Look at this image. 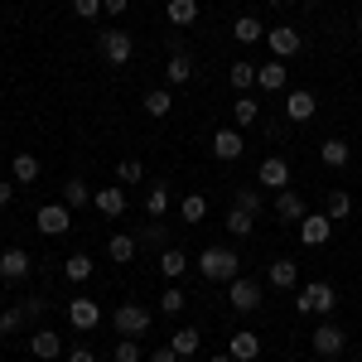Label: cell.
Wrapping results in <instances>:
<instances>
[{"mask_svg":"<svg viewBox=\"0 0 362 362\" xmlns=\"http://www.w3.org/2000/svg\"><path fill=\"white\" fill-rule=\"evenodd\" d=\"M198 276L232 285V280L242 276V256H237L232 247H203V251H198Z\"/></svg>","mask_w":362,"mask_h":362,"instance_id":"6da1fadb","label":"cell"},{"mask_svg":"<svg viewBox=\"0 0 362 362\" xmlns=\"http://www.w3.org/2000/svg\"><path fill=\"white\" fill-rule=\"evenodd\" d=\"M334 305H338V290L329 285V280H309V285L295 290V309H300V314H319V319H329Z\"/></svg>","mask_w":362,"mask_h":362,"instance_id":"7a4b0ae2","label":"cell"},{"mask_svg":"<svg viewBox=\"0 0 362 362\" xmlns=\"http://www.w3.org/2000/svg\"><path fill=\"white\" fill-rule=\"evenodd\" d=\"M97 49H102V58L112 68H126L136 58V39H131V29H102L97 34Z\"/></svg>","mask_w":362,"mask_h":362,"instance_id":"3957f363","label":"cell"},{"mask_svg":"<svg viewBox=\"0 0 362 362\" xmlns=\"http://www.w3.org/2000/svg\"><path fill=\"white\" fill-rule=\"evenodd\" d=\"M34 227L44 232V237H68L73 232V208L58 198V203H44L39 213H34Z\"/></svg>","mask_w":362,"mask_h":362,"instance_id":"277c9868","label":"cell"},{"mask_svg":"<svg viewBox=\"0 0 362 362\" xmlns=\"http://www.w3.org/2000/svg\"><path fill=\"white\" fill-rule=\"evenodd\" d=\"M150 309L145 305H136V300H126V305H116V314H112V324H116V334L121 338H140L145 329H150Z\"/></svg>","mask_w":362,"mask_h":362,"instance_id":"5b68a950","label":"cell"},{"mask_svg":"<svg viewBox=\"0 0 362 362\" xmlns=\"http://www.w3.org/2000/svg\"><path fill=\"white\" fill-rule=\"evenodd\" d=\"M266 49H271L280 63H290V58L305 49V34H300V29H290V25H271V29H266Z\"/></svg>","mask_w":362,"mask_h":362,"instance_id":"8992f818","label":"cell"},{"mask_svg":"<svg viewBox=\"0 0 362 362\" xmlns=\"http://www.w3.org/2000/svg\"><path fill=\"white\" fill-rule=\"evenodd\" d=\"M227 305L237 309V314H256V309H261V280L237 276L232 285H227Z\"/></svg>","mask_w":362,"mask_h":362,"instance_id":"52a82bcc","label":"cell"},{"mask_svg":"<svg viewBox=\"0 0 362 362\" xmlns=\"http://www.w3.org/2000/svg\"><path fill=\"white\" fill-rule=\"evenodd\" d=\"M343 343H348V334H343L338 324H329V319H319V329L309 334V348L319 353V362H324V358H338V353H343Z\"/></svg>","mask_w":362,"mask_h":362,"instance_id":"ba28073f","label":"cell"},{"mask_svg":"<svg viewBox=\"0 0 362 362\" xmlns=\"http://www.w3.org/2000/svg\"><path fill=\"white\" fill-rule=\"evenodd\" d=\"M208 145H213V155H218L223 165H232V160H242V155H247V136H242L237 126H223V131H213V140H208Z\"/></svg>","mask_w":362,"mask_h":362,"instance_id":"9c48e42d","label":"cell"},{"mask_svg":"<svg viewBox=\"0 0 362 362\" xmlns=\"http://www.w3.org/2000/svg\"><path fill=\"white\" fill-rule=\"evenodd\" d=\"M256 184H261V189H290V160H285V155H266V160H261V169H256Z\"/></svg>","mask_w":362,"mask_h":362,"instance_id":"30bf717a","label":"cell"},{"mask_svg":"<svg viewBox=\"0 0 362 362\" xmlns=\"http://www.w3.org/2000/svg\"><path fill=\"white\" fill-rule=\"evenodd\" d=\"M68 324H73L78 334H92V329L102 324V309H97V300H87V295H73V300H68Z\"/></svg>","mask_w":362,"mask_h":362,"instance_id":"8fae6325","label":"cell"},{"mask_svg":"<svg viewBox=\"0 0 362 362\" xmlns=\"http://www.w3.org/2000/svg\"><path fill=\"white\" fill-rule=\"evenodd\" d=\"M329 237H334V218L329 213H305L300 218V242L305 247H324Z\"/></svg>","mask_w":362,"mask_h":362,"instance_id":"7c38bea8","label":"cell"},{"mask_svg":"<svg viewBox=\"0 0 362 362\" xmlns=\"http://www.w3.org/2000/svg\"><path fill=\"white\" fill-rule=\"evenodd\" d=\"M29 271H34V256H29L25 247H5V251H0V280L15 285V280H25Z\"/></svg>","mask_w":362,"mask_h":362,"instance_id":"4fadbf2b","label":"cell"},{"mask_svg":"<svg viewBox=\"0 0 362 362\" xmlns=\"http://www.w3.org/2000/svg\"><path fill=\"white\" fill-rule=\"evenodd\" d=\"M314 112H319L314 92H305V87H290V92H285V116H290L295 126H305V121H309Z\"/></svg>","mask_w":362,"mask_h":362,"instance_id":"5bb4252c","label":"cell"},{"mask_svg":"<svg viewBox=\"0 0 362 362\" xmlns=\"http://www.w3.org/2000/svg\"><path fill=\"white\" fill-rule=\"evenodd\" d=\"M266 280H271L276 290H300V261H290V256H276V261L266 266Z\"/></svg>","mask_w":362,"mask_h":362,"instance_id":"9a60e30c","label":"cell"},{"mask_svg":"<svg viewBox=\"0 0 362 362\" xmlns=\"http://www.w3.org/2000/svg\"><path fill=\"white\" fill-rule=\"evenodd\" d=\"M92 208H97L102 218H121V213H126V189H121V184L97 189V194H92Z\"/></svg>","mask_w":362,"mask_h":362,"instance_id":"2e32d148","label":"cell"},{"mask_svg":"<svg viewBox=\"0 0 362 362\" xmlns=\"http://www.w3.org/2000/svg\"><path fill=\"white\" fill-rule=\"evenodd\" d=\"M227 353L237 362H256L261 358V334H251V329H237V334L227 338Z\"/></svg>","mask_w":362,"mask_h":362,"instance_id":"e0dca14e","label":"cell"},{"mask_svg":"<svg viewBox=\"0 0 362 362\" xmlns=\"http://www.w3.org/2000/svg\"><path fill=\"white\" fill-rule=\"evenodd\" d=\"M29 353L39 362H54L58 353H63V338H58L54 329H34V334H29Z\"/></svg>","mask_w":362,"mask_h":362,"instance_id":"ac0fdd59","label":"cell"},{"mask_svg":"<svg viewBox=\"0 0 362 362\" xmlns=\"http://www.w3.org/2000/svg\"><path fill=\"white\" fill-rule=\"evenodd\" d=\"M305 213H309V208H305V198L295 194V189H280V194H276V218H280V223H300Z\"/></svg>","mask_w":362,"mask_h":362,"instance_id":"d6986e66","label":"cell"},{"mask_svg":"<svg viewBox=\"0 0 362 362\" xmlns=\"http://www.w3.org/2000/svg\"><path fill=\"white\" fill-rule=\"evenodd\" d=\"M319 160H324V165L329 169H348V160H353V145H348V140H324V145H319Z\"/></svg>","mask_w":362,"mask_h":362,"instance_id":"ffe728a7","label":"cell"},{"mask_svg":"<svg viewBox=\"0 0 362 362\" xmlns=\"http://www.w3.org/2000/svg\"><path fill=\"white\" fill-rule=\"evenodd\" d=\"M256 87H261V92H285V63H280V58L261 63V68H256Z\"/></svg>","mask_w":362,"mask_h":362,"instance_id":"44dd1931","label":"cell"},{"mask_svg":"<svg viewBox=\"0 0 362 362\" xmlns=\"http://www.w3.org/2000/svg\"><path fill=\"white\" fill-rule=\"evenodd\" d=\"M232 39L251 49V44H261V39H266V25H261L256 15H237V25H232Z\"/></svg>","mask_w":362,"mask_h":362,"instance_id":"7402d4cb","label":"cell"},{"mask_svg":"<svg viewBox=\"0 0 362 362\" xmlns=\"http://www.w3.org/2000/svg\"><path fill=\"white\" fill-rule=\"evenodd\" d=\"M165 15H169V25H174V29H189L198 20V0H169Z\"/></svg>","mask_w":362,"mask_h":362,"instance_id":"603a6c76","label":"cell"},{"mask_svg":"<svg viewBox=\"0 0 362 362\" xmlns=\"http://www.w3.org/2000/svg\"><path fill=\"white\" fill-rule=\"evenodd\" d=\"M145 116H155V121H165L169 112H174V97H169V87H155V92H145Z\"/></svg>","mask_w":362,"mask_h":362,"instance_id":"cb8c5ba5","label":"cell"},{"mask_svg":"<svg viewBox=\"0 0 362 362\" xmlns=\"http://www.w3.org/2000/svg\"><path fill=\"white\" fill-rule=\"evenodd\" d=\"M169 343H174V353H179V358H194L198 348H203V334L184 324V329H174V334H169Z\"/></svg>","mask_w":362,"mask_h":362,"instance_id":"d4e9b609","label":"cell"},{"mask_svg":"<svg viewBox=\"0 0 362 362\" xmlns=\"http://www.w3.org/2000/svg\"><path fill=\"white\" fill-rule=\"evenodd\" d=\"M184 271H189V256H184L179 247H165V251H160V276H165V280H179Z\"/></svg>","mask_w":362,"mask_h":362,"instance_id":"484cf974","label":"cell"},{"mask_svg":"<svg viewBox=\"0 0 362 362\" xmlns=\"http://www.w3.org/2000/svg\"><path fill=\"white\" fill-rule=\"evenodd\" d=\"M256 116H261V102H256L251 92H242V97L232 102V121H237V131H247V126L256 121Z\"/></svg>","mask_w":362,"mask_h":362,"instance_id":"4316f807","label":"cell"},{"mask_svg":"<svg viewBox=\"0 0 362 362\" xmlns=\"http://www.w3.org/2000/svg\"><path fill=\"white\" fill-rule=\"evenodd\" d=\"M165 78H169V87H184L189 78H194V58H189V54H169Z\"/></svg>","mask_w":362,"mask_h":362,"instance_id":"83f0119b","label":"cell"},{"mask_svg":"<svg viewBox=\"0 0 362 362\" xmlns=\"http://www.w3.org/2000/svg\"><path fill=\"white\" fill-rule=\"evenodd\" d=\"M25 324H29V309H25V305H5V309H0V338L20 334Z\"/></svg>","mask_w":362,"mask_h":362,"instance_id":"f1b7e54d","label":"cell"},{"mask_svg":"<svg viewBox=\"0 0 362 362\" xmlns=\"http://www.w3.org/2000/svg\"><path fill=\"white\" fill-rule=\"evenodd\" d=\"M256 68H261V63H247V58L232 63V68H227V83L237 87V92H251V87H256Z\"/></svg>","mask_w":362,"mask_h":362,"instance_id":"f546056e","label":"cell"},{"mask_svg":"<svg viewBox=\"0 0 362 362\" xmlns=\"http://www.w3.org/2000/svg\"><path fill=\"white\" fill-rule=\"evenodd\" d=\"M63 203L68 208H87L92 203V184L87 179H63Z\"/></svg>","mask_w":362,"mask_h":362,"instance_id":"4dcf8cb0","label":"cell"},{"mask_svg":"<svg viewBox=\"0 0 362 362\" xmlns=\"http://www.w3.org/2000/svg\"><path fill=\"white\" fill-rule=\"evenodd\" d=\"M63 276L78 280V285H83V280H92V256H87V251H73V256L63 261Z\"/></svg>","mask_w":362,"mask_h":362,"instance_id":"1f68e13d","label":"cell"},{"mask_svg":"<svg viewBox=\"0 0 362 362\" xmlns=\"http://www.w3.org/2000/svg\"><path fill=\"white\" fill-rule=\"evenodd\" d=\"M324 213H329L334 223H343V218L353 213V198H348V189H334V194L324 198Z\"/></svg>","mask_w":362,"mask_h":362,"instance_id":"d6a6232c","label":"cell"},{"mask_svg":"<svg viewBox=\"0 0 362 362\" xmlns=\"http://www.w3.org/2000/svg\"><path fill=\"white\" fill-rule=\"evenodd\" d=\"M136 237H131V232H116L112 242H107V256H112V261H131V256H136Z\"/></svg>","mask_w":362,"mask_h":362,"instance_id":"836d02e7","label":"cell"},{"mask_svg":"<svg viewBox=\"0 0 362 362\" xmlns=\"http://www.w3.org/2000/svg\"><path fill=\"white\" fill-rule=\"evenodd\" d=\"M179 218H184V223H203V218H208V198L189 194L184 203H179Z\"/></svg>","mask_w":362,"mask_h":362,"instance_id":"e575fe53","label":"cell"},{"mask_svg":"<svg viewBox=\"0 0 362 362\" xmlns=\"http://www.w3.org/2000/svg\"><path fill=\"white\" fill-rule=\"evenodd\" d=\"M145 213H150L155 223H160V218L169 213V189H165V184H155V189L145 194Z\"/></svg>","mask_w":362,"mask_h":362,"instance_id":"d590c367","label":"cell"},{"mask_svg":"<svg viewBox=\"0 0 362 362\" xmlns=\"http://www.w3.org/2000/svg\"><path fill=\"white\" fill-rule=\"evenodd\" d=\"M232 208H242V213L256 218V213L266 208V198H261V189H237V194H232Z\"/></svg>","mask_w":362,"mask_h":362,"instance_id":"8d00e7d4","label":"cell"},{"mask_svg":"<svg viewBox=\"0 0 362 362\" xmlns=\"http://www.w3.org/2000/svg\"><path fill=\"white\" fill-rule=\"evenodd\" d=\"M184 305H189V295H184L179 285H165V295H160V314L174 319V314H184Z\"/></svg>","mask_w":362,"mask_h":362,"instance_id":"74e56055","label":"cell"},{"mask_svg":"<svg viewBox=\"0 0 362 362\" xmlns=\"http://www.w3.org/2000/svg\"><path fill=\"white\" fill-rule=\"evenodd\" d=\"M34 179H39V160L29 150H20L15 155V184H34Z\"/></svg>","mask_w":362,"mask_h":362,"instance_id":"f35d334b","label":"cell"},{"mask_svg":"<svg viewBox=\"0 0 362 362\" xmlns=\"http://www.w3.org/2000/svg\"><path fill=\"white\" fill-rule=\"evenodd\" d=\"M251 227H256L251 213H242V208H232V213H227V232H232V237H251Z\"/></svg>","mask_w":362,"mask_h":362,"instance_id":"ab89813d","label":"cell"},{"mask_svg":"<svg viewBox=\"0 0 362 362\" xmlns=\"http://www.w3.org/2000/svg\"><path fill=\"white\" fill-rule=\"evenodd\" d=\"M112 358H116V362H145V353H140V343H136V338H116Z\"/></svg>","mask_w":362,"mask_h":362,"instance_id":"60d3db41","label":"cell"},{"mask_svg":"<svg viewBox=\"0 0 362 362\" xmlns=\"http://www.w3.org/2000/svg\"><path fill=\"white\" fill-rule=\"evenodd\" d=\"M116 179H121V184H140V179H145V165H140V160H121V165H116Z\"/></svg>","mask_w":362,"mask_h":362,"instance_id":"b9f144b4","label":"cell"},{"mask_svg":"<svg viewBox=\"0 0 362 362\" xmlns=\"http://www.w3.org/2000/svg\"><path fill=\"white\" fill-rule=\"evenodd\" d=\"M73 15H78V20H102L107 5H102V0H73Z\"/></svg>","mask_w":362,"mask_h":362,"instance_id":"7bdbcfd3","label":"cell"},{"mask_svg":"<svg viewBox=\"0 0 362 362\" xmlns=\"http://www.w3.org/2000/svg\"><path fill=\"white\" fill-rule=\"evenodd\" d=\"M150 362H179V353H174V343H160V348L150 353Z\"/></svg>","mask_w":362,"mask_h":362,"instance_id":"ee69618b","label":"cell"},{"mask_svg":"<svg viewBox=\"0 0 362 362\" xmlns=\"http://www.w3.org/2000/svg\"><path fill=\"white\" fill-rule=\"evenodd\" d=\"M68 362H97V353H92V343H78V348L68 353Z\"/></svg>","mask_w":362,"mask_h":362,"instance_id":"f6af8a7d","label":"cell"},{"mask_svg":"<svg viewBox=\"0 0 362 362\" xmlns=\"http://www.w3.org/2000/svg\"><path fill=\"white\" fill-rule=\"evenodd\" d=\"M15 203V179H0V208H10Z\"/></svg>","mask_w":362,"mask_h":362,"instance_id":"bcb514c9","label":"cell"},{"mask_svg":"<svg viewBox=\"0 0 362 362\" xmlns=\"http://www.w3.org/2000/svg\"><path fill=\"white\" fill-rule=\"evenodd\" d=\"M102 5H107V15H126L131 10V0H102Z\"/></svg>","mask_w":362,"mask_h":362,"instance_id":"7dc6e473","label":"cell"},{"mask_svg":"<svg viewBox=\"0 0 362 362\" xmlns=\"http://www.w3.org/2000/svg\"><path fill=\"white\" fill-rule=\"evenodd\" d=\"M208 362H237V358H232V353H213Z\"/></svg>","mask_w":362,"mask_h":362,"instance_id":"c3c4849f","label":"cell"},{"mask_svg":"<svg viewBox=\"0 0 362 362\" xmlns=\"http://www.w3.org/2000/svg\"><path fill=\"white\" fill-rule=\"evenodd\" d=\"M266 5H290V0H266Z\"/></svg>","mask_w":362,"mask_h":362,"instance_id":"681fc988","label":"cell"},{"mask_svg":"<svg viewBox=\"0 0 362 362\" xmlns=\"http://www.w3.org/2000/svg\"><path fill=\"white\" fill-rule=\"evenodd\" d=\"M358 34H362V10H358Z\"/></svg>","mask_w":362,"mask_h":362,"instance_id":"f907efd6","label":"cell"},{"mask_svg":"<svg viewBox=\"0 0 362 362\" xmlns=\"http://www.w3.org/2000/svg\"><path fill=\"white\" fill-rule=\"evenodd\" d=\"M0 309H5V295H0Z\"/></svg>","mask_w":362,"mask_h":362,"instance_id":"816d5d0a","label":"cell"},{"mask_svg":"<svg viewBox=\"0 0 362 362\" xmlns=\"http://www.w3.org/2000/svg\"><path fill=\"white\" fill-rule=\"evenodd\" d=\"M179 362H194V358H179Z\"/></svg>","mask_w":362,"mask_h":362,"instance_id":"f5cc1de1","label":"cell"},{"mask_svg":"<svg viewBox=\"0 0 362 362\" xmlns=\"http://www.w3.org/2000/svg\"><path fill=\"white\" fill-rule=\"evenodd\" d=\"M324 362H338V358H324Z\"/></svg>","mask_w":362,"mask_h":362,"instance_id":"db71d44e","label":"cell"}]
</instances>
